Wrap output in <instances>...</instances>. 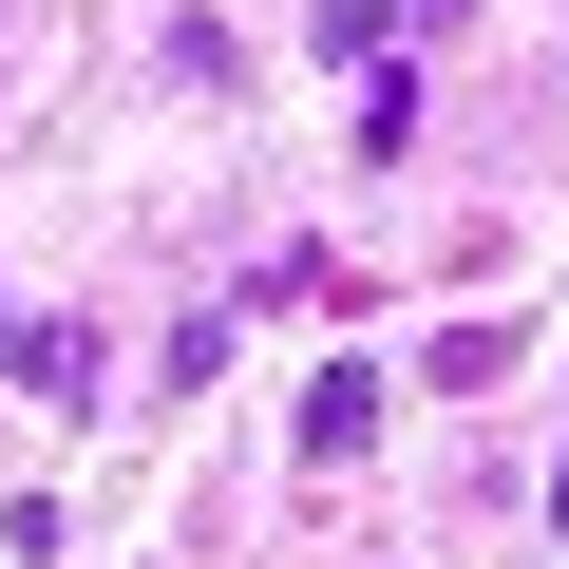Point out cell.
Segmentation results:
<instances>
[{"label":"cell","mask_w":569,"mask_h":569,"mask_svg":"<svg viewBox=\"0 0 569 569\" xmlns=\"http://www.w3.org/2000/svg\"><path fill=\"white\" fill-rule=\"evenodd\" d=\"M20 380L39 399H96V323H20Z\"/></svg>","instance_id":"3"},{"label":"cell","mask_w":569,"mask_h":569,"mask_svg":"<svg viewBox=\"0 0 569 569\" xmlns=\"http://www.w3.org/2000/svg\"><path fill=\"white\" fill-rule=\"evenodd\" d=\"M380 437V361H342V380H305V475H342Z\"/></svg>","instance_id":"1"},{"label":"cell","mask_w":569,"mask_h":569,"mask_svg":"<svg viewBox=\"0 0 569 569\" xmlns=\"http://www.w3.org/2000/svg\"><path fill=\"white\" fill-rule=\"evenodd\" d=\"M418 20H456V0H323V58H342V77H361V58H399V39H418Z\"/></svg>","instance_id":"2"}]
</instances>
